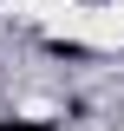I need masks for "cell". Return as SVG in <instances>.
Returning a JSON list of instances; mask_svg holds the SVG:
<instances>
[{
    "mask_svg": "<svg viewBox=\"0 0 124 131\" xmlns=\"http://www.w3.org/2000/svg\"><path fill=\"white\" fill-rule=\"evenodd\" d=\"M46 33L111 52V46H124V0H111V7H46Z\"/></svg>",
    "mask_w": 124,
    "mask_h": 131,
    "instance_id": "6da1fadb",
    "label": "cell"
}]
</instances>
